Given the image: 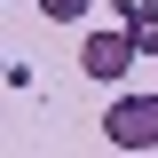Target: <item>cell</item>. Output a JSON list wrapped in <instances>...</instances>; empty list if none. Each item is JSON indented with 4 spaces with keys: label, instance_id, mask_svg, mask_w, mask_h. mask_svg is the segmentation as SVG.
<instances>
[{
    "label": "cell",
    "instance_id": "obj_1",
    "mask_svg": "<svg viewBox=\"0 0 158 158\" xmlns=\"http://www.w3.org/2000/svg\"><path fill=\"white\" fill-rule=\"evenodd\" d=\"M103 135L111 150H158V95H118L103 111Z\"/></svg>",
    "mask_w": 158,
    "mask_h": 158
},
{
    "label": "cell",
    "instance_id": "obj_2",
    "mask_svg": "<svg viewBox=\"0 0 158 158\" xmlns=\"http://www.w3.org/2000/svg\"><path fill=\"white\" fill-rule=\"evenodd\" d=\"M135 56H142V48H135L127 24H118V32H87V40H79V71L103 79V87H118V79L135 71Z\"/></svg>",
    "mask_w": 158,
    "mask_h": 158
},
{
    "label": "cell",
    "instance_id": "obj_3",
    "mask_svg": "<svg viewBox=\"0 0 158 158\" xmlns=\"http://www.w3.org/2000/svg\"><path fill=\"white\" fill-rule=\"evenodd\" d=\"M118 24L135 32L142 56H158V0H118Z\"/></svg>",
    "mask_w": 158,
    "mask_h": 158
},
{
    "label": "cell",
    "instance_id": "obj_4",
    "mask_svg": "<svg viewBox=\"0 0 158 158\" xmlns=\"http://www.w3.org/2000/svg\"><path fill=\"white\" fill-rule=\"evenodd\" d=\"M87 8H95V0H40V16H48V24H79Z\"/></svg>",
    "mask_w": 158,
    "mask_h": 158
}]
</instances>
